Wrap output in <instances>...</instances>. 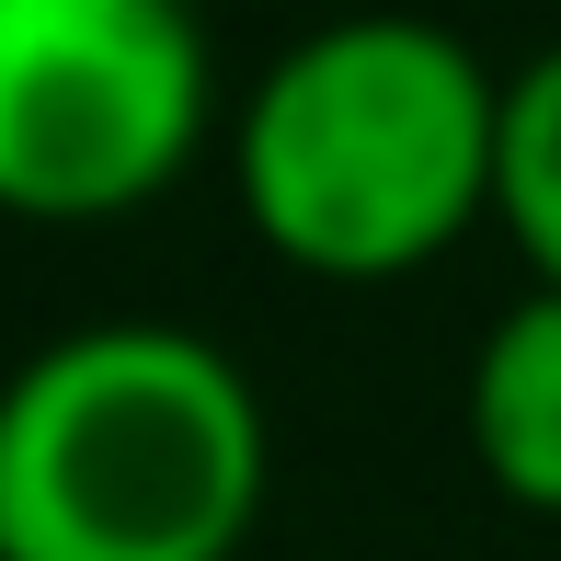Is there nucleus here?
I'll list each match as a JSON object with an SVG mask.
<instances>
[{"instance_id": "f257e3e1", "label": "nucleus", "mask_w": 561, "mask_h": 561, "mask_svg": "<svg viewBox=\"0 0 561 561\" xmlns=\"http://www.w3.org/2000/svg\"><path fill=\"white\" fill-rule=\"evenodd\" d=\"M504 69L436 12H333L229 104L241 229L310 287H401L493 229Z\"/></svg>"}, {"instance_id": "f03ea898", "label": "nucleus", "mask_w": 561, "mask_h": 561, "mask_svg": "<svg viewBox=\"0 0 561 561\" xmlns=\"http://www.w3.org/2000/svg\"><path fill=\"white\" fill-rule=\"evenodd\" d=\"M264 493V390L195 321H81L0 378V561H241Z\"/></svg>"}, {"instance_id": "7ed1b4c3", "label": "nucleus", "mask_w": 561, "mask_h": 561, "mask_svg": "<svg viewBox=\"0 0 561 561\" xmlns=\"http://www.w3.org/2000/svg\"><path fill=\"white\" fill-rule=\"evenodd\" d=\"M218 138V46L195 0H0V218H138Z\"/></svg>"}, {"instance_id": "20e7f679", "label": "nucleus", "mask_w": 561, "mask_h": 561, "mask_svg": "<svg viewBox=\"0 0 561 561\" xmlns=\"http://www.w3.org/2000/svg\"><path fill=\"white\" fill-rule=\"evenodd\" d=\"M458 436L493 504L561 527V287H527L516 310H493L458 378Z\"/></svg>"}, {"instance_id": "39448f33", "label": "nucleus", "mask_w": 561, "mask_h": 561, "mask_svg": "<svg viewBox=\"0 0 561 561\" xmlns=\"http://www.w3.org/2000/svg\"><path fill=\"white\" fill-rule=\"evenodd\" d=\"M493 229L516 241L527 287H561V35L504 69V172H493Z\"/></svg>"}]
</instances>
